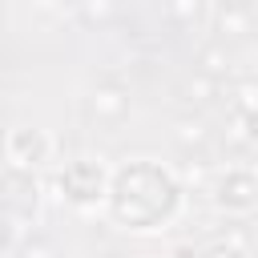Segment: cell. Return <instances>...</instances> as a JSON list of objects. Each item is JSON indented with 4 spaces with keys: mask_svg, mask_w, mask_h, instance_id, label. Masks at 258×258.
Returning a JSON list of instances; mask_svg holds the SVG:
<instances>
[{
    "mask_svg": "<svg viewBox=\"0 0 258 258\" xmlns=\"http://www.w3.org/2000/svg\"><path fill=\"white\" fill-rule=\"evenodd\" d=\"M218 194H214V202L222 206V210H250V194H254V177H250V169H226V177L214 185Z\"/></svg>",
    "mask_w": 258,
    "mask_h": 258,
    "instance_id": "5b68a950",
    "label": "cell"
},
{
    "mask_svg": "<svg viewBox=\"0 0 258 258\" xmlns=\"http://www.w3.org/2000/svg\"><path fill=\"white\" fill-rule=\"evenodd\" d=\"M48 157V137L40 129H12L8 133V161L20 173H32Z\"/></svg>",
    "mask_w": 258,
    "mask_h": 258,
    "instance_id": "3957f363",
    "label": "cell"
},
{
    "mask_svg": "<svg viewBox=\"0 0 258 258\" xmlns=\"http://www.w3.org/2000/svg\"><path fill=\"white\" fill-rule=\"evenodd\" d=\"M177 141H181V145H202V141H206V125H202L198 117L177 121Z\"/></svg>",
    "mask_w": 258,
    "mask_h": 258,
    "instance_id": "ba28073f",
    "label": "cell"
},
{
    "mask_svg": "<svg viewBox=\"0 0 258 258\" xmlns=\"http://www.w3.org/2000/svg\"><path fill=\"white\" fill-rule=\"evenodd\" d=\"M206 258H250V250H238V246H230V242H222V246H214Z\"/></svg>",
    "mask_w": 258,
    "mask_h": 258,
    "instance_id": "9c48e42d",
    "label": "cell"
},
{
    "mask_svg": "<svg viewBox=\"0 0 258 258\" xmlns=\"http://www.w3.org/2000/svg\"><path fill=\"white\" fill-rule=\"evenodd\" d=\"M0 210L4 218L12 222H28L36 218V181L32 173H20V169H4L0 173Z\"/></svg>",
    "mask_w": 258,
    "mask_h": 258,
    "instance_id": "6da1fadb",
    "label": "cell"
},
{
    "mask_svg": "<svg viewBox=\"0 0 258 258\" xmlns=\"http://www.w3.org/2000/svg\"><path fill=\"white\" fill-rule=\"evenodd\" d=\"M214 89H218V81H210V77L198 73V77L185 81V101H189V105H206V101L214 97Z\"/></svg>",
    "mask_w": 258,
    "mask_h": 258,
    "instance_id": "52a82bcc",
    "label": "cell"
},
{
    "mask_svg": "<svg viewBox=\"0 0 258 258\" xmlns=\"http://www.w3.org/2000/svg\"><path fill=\"white\" fill-rule=\"evenodd\" d=\"M169 254H173V258H198V250H194L189 242H181V246H173Z\"/></svg>",
    "mask_w": 258,
    "mask_h": 258,
    "instance_id": "8fae6325",
    "label": "cell"
},
{
    "mask_svg": "<svg viewBox=\"0 0 258 258\" xmlns=\"http://www.w3.org/2000/svg\"><path fill=\"white\" fill-rule=\"evenodd\" d=\"M105 173L97 169V161H89V157H77V161H69L64 169H60V189H64V198L69 202H97L101 194H105Z\"/></svg>",
    "mask_w": 258,
    "mask_h": 258,
    "instance_id": "7a4b0ae2",
    "label": "cell"
},
{
    "mask_svg": "<svg viewBox=\"0 0 258 258\" xmlns=\"http://www.w3.org/2000/svg\"><path fill=\"white\" fill-rule=\"evenodd\" d=\"M20 258H56V254H52L48 242H28V246L20 250Z\"/></svg>",
    "mask_w": 258,
    "mask_h": 258,
    "instance_id": "30bf717a",
    "label": "cell"
},
{
    "mask_svg": "<svg viewBox=\"0 0 258 258\" xmlns=\"http://www.w3.org/2000/svg\"><path fill=\"white\" fill-rule=\"evenodd\" d=\"M0 137H4V109H0Z\"/></svg>",
    "mask_w": 258,
    "mask_h": 258,
    "instance_id": "7c38bea8",
    "label": "cell"
},
{
    "mask_svg": "<svg viewBox=\"0 0 258 258\" xmlns=\"http://www.w3.org/2000/svg\"><path fill=\"white\" fill-rule=\"evenodd\" d=\"M125 113H129V93H125V85H117L113 77L101 81V85L93 89V117L105 121V125H117Z\"/></svg>",
    "mask_w": 258,
    "mask_h": 258,
    "instance_id": "277c9868",
    "label": "cell"
},
{
    "mask_svg": "<svg viewBox=\"0 0 258 258\" xmlns=\"http://www.w3.org/2000/svg\"><path fill=\"white\" fill-rule=\"evenodd\" d=\"M222 73H230V56H226V48H206V52H202V77L218 81Z\"/></svg>",
    "mask_w": 258,
    "mask_h": 258,
    "instance_id": "8992f818",
    "label": "cell"
}]
</instances>
